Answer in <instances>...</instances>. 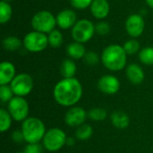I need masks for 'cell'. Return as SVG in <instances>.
I'll list each match as a JSON object with an SVG mask.
<instances>
[{"instance_id": "cell-28", "label": "cell", "mask_w": 153, "mask_h": 153, "mask_svg": "<svg viewBox=\"0 0 153 153\" xmlns=\"http://www.w3.org/2000/svg\"><path fill=\"white\" fill-rule=\"evenodd\" d=\"M13 92L10 86L1 85L0 87V100L2 102H9L13 98Z\"/></svg>"}, {"instance_id": "cell-3", "label": "cell", "mask_w": 153, "mask_h": 153, "mask_svg": "<svg viewBox=\"0 0 153 153\" xmlns=\"http://www.w3.org/2000/svg\"><path fill=\"white\" fill-rule=\"evenodd\" d=\"M22 133L26 143H39L45 136L46 128L40 119L37 117H28L22 122Z\"/></svg>"}, {"instance_id": "cell-30", "label": "cell", "mask_w": 153, "mask_h": 153, "mask_svg": "<svg viewBox=\"0 0 153 153\" xmlns=\"http://www.w3.org/2000/svg\"><path fill=\"white\" fill-rule=\"evenodd\" d=\"M110 30V26L108 22H100L99 23L96 24L95 26V31L99 34V35H106L109 32Z\"/></svg>"}, {"instance_id": "cell-9", "label": "cell", "mask_w": 153, "mask_h": 153, "mask_svg": "<svg viewBox=\"0 0 153 153\" xmlns=\"http://www.w3.org/2000/svg\"><path fill=\"white\" fill-rule=\"evenodd\" d=\"M10 87L15 96L23 97L32 91L33 80L28 74H20L13 78L10 83Z\"/></svg>"}, {"instance_id": "cell-7", "label": "cell", "mask_w": 153, "mask_h": 153, "mask_svg": "<svg viewBox=\"0 0 153 153\" xmlns=\"http://www.w3.org/2000/svg\"><path fill=\"white\" fill-rule=\"evenodd\" d=\"M7 109L12 118L17 122H23L26 118H28L29 104L23 97H13L8 102Z\"/></svg>"}, {"instance_id": "cell-24", "label": "cell", "mask_w": 153, "mask_h": 153, "mask_svg": "<svg viewBox=\"0 0 153 153\" xmlns=\"http://www.w3.org/2000/svg\"><path fill=\"white\" fill-rule=\"evenodd\" d=\"M139 59L140 61L146 65H153V48L147 47L143 48L139 53Z\"/></svg>"}, {"instance_id": "cell-19", "label": "cell", "mask_w": 153, "mask_h": 153, "mask_svg": "<svg viewBox=\"0 0 153 153\" xmlns=\"http://www.w3.org/2000/svg\"><path fill=\"white\" fill-rule=\"evenodd\" d=\"M61 74L64 78H73L76 73V65L71 59H65L61 65Z\"/></svg>"}, {"instance_id": "cell-21", "label": "cell", "mask_w": 153, "mask_h": 153, "mask_svg": "<svg viewBox=\"0 0 153 153\" xmlns=\"http://www.w3.org/2000/svg\"><path fill=\"white\" fill-rule=\"evenodd\" d=\"M93 134V129L89 125H82L78 127V129L75 132V136L78 140L81 141H86L91 137Z\"/></svg>"}, {"instance_id": "cell-37", "label": "cell", "mask_w": 153, "mask_h": 153, "mask_svg": "<svg viewBox=\"0 0 153 153\" xmlns=\"http://www.w3.org/2000/svg\"><path fill=\"white\" fill-rule=\"evenodd\" d=\"M3 1H5V2H7V1H10V0H3Z\"/></svg>"}, {"instance_id": "cell-5", "label": "cell", "mask_w": 153, "mask_h": 153, "mask_svg": "<svg viewBox=\"0 0 153 153\" xmlns=\"http://www.w3.org/2000/svg\"><path fill=\"white\" fill-rule=\"evenodd\" d=\"M56 24V19L48 11H40L37 13L31 20V26L35 31L42 33L51 32L55 30Z\"/></svg>"}, {"instance_id": "cell-33", "label": "cell", "mask_w": 153, "mask_h": 153, "mask_svg": "<svg viewBox=\"0 0 153 153\" xmlns=\"http://www.w3.org/2000/svg\"><path fill=\"white\" fill-rule=\"evenodd\" d=\"M12 139L15 142V143H22V141H24L23 135L22 131H15L12 134Z\"/></svg>"}, {"instance_id": "cell-11", "label": "cell", "mask_w": 153, "mask_h": 153, "mask_svg": "<svg viewBox=\"0 0 153 153\" xmlns=\"http://www.w3.org/2000/svg\"><path fill=\"white\" fill-rule=\"evenodd\" d=\"M87 117L86 111L81 107L71 108L65 114V122L67 126L75 127L84 124Z\"/></svg>"}, {"instance_id": "cell-18", "label": "cell", "mask_w": 153, "mask_h": 153, "mask_svg": "<svg viewBox=\"0 0 153 153\" xmlns=\"http://www.w3.org/2000/svg\"><path fill=\"white\" fill-rule=\"evenodd\" d=\"M111 122L113 126L118 129H125L129 126V117L121 111H116L111 115Z\"/></svg>"}, {"instance_id": "cell-14", "label": "cell", "mask_w": 153, "mask_h": 153, "mask_svg": "<svg viewBox=\"0 0 153 153\" xmlns=\"http://www.w3.org/2000/svg\"><path fill=\"white\" fill-rule=\"evenodd\" d=\"M15 76V67L12 63L4 61L0 64V85H8Z\"/></svg>"}, {"instance_id": "cell-23", "label": "cell", "mask_w": 153, "mask_h": 153, "mask_svg": "<svg viewBox=\"0 0 153 153\" xmlns=\"http://www.w3.org/2000/svg\"><path fill=\"white\" fill-rule=\"evenodd\" d=\"M12 12H13L12 7L7 2L5 1L0 2V22L2 24L9 22L12 16Z\"/></svg>"}, {"instance_id": "cell-13", "label": "cell", "mask_w": 153, "mask_h": 153, "mask_svg": "<svg viewBox=\"0 0 153 153\" xmlns=\"http://www.w3.org/2000/svg\"><path fill=\"white\" fill-rule=\"evenodd\" d=\"M56 19V24L63 30H67L71 27H74L76 23V13L69 9L61 11L57 16Z\"/></svg>"}, {"instance_id": "cell-34", "label": "cell", "mask_w": 153, "mask_h": 153, "mask_svg": "<svg viewBox=\"0 0 153 153\" xmlns=\"http://www.w3.org/2000/svg\"><path fill=\"white\" fill-rule=\"evenodd\" d=\"M75 143V141H74V138H67L66 139V145H68V146H73L74 144Z\"/></svg>"}, {"instance_id": "cell-8", "label": "cell", "mask_w": 153, "mask_h": 153, "mask_svg": "<svg viewBox=\"0 0 153 153\" xmlns=\"http://www.w3.org/2000/svg\"><path fill=\"white\" fill-rule=\"evenodd\" d=\"M48 44V36L39 31H31L26 34L23 39V46L30 52H40L47 48Z\"/></svg>"}, {"instance_id": "cell-22", "label": "cell", "mask_w": 153, "mask_h": 153, "mask_svg": "<svg viewBox=\"0 0 153 153\" xmlns=\"http://www.w3.org/2000/svg\"><path fill=\"white\" fill-rule=\"evenodd\" d=\"M12 124V117L8 110L4 108L0 109V131L2 133L6 132L11 127Z\"/></svg>"}, {"instance_id": "cell-2", "label": "cell", "mask_w": 153, "mask_h": 153, "mask_svg": "<svg viewBox=\"0 0 153 153\" xmlns=\"http://www.w3.org/2000/svg\"><path fill=\"white\" fill-rule=\"evenodd\" d=\"M126 55L123 47L119 45H110L103 50L101 61L106 68L110 71L117 72L126 66Z\"/></svg>"}, {"instance_id": "cell-27", "label": "cell", "mask_w": 153, "mask_h": 153, "mask_svg": "<svg viewBox=\"0 0 153 153\" xmlns=\"http://www.w3.org/2000/svg\"><path fill=\"white\" fill-rule=\"evenodd\" d=\"M123 48L127 55H134L140 49V43L136 39H129L125 43Z\"/></svg>"}, {"instance_id": "cell-35", "label": "cell", "mask_w": 153, "mask_h": 153, "mask_svg": "<svg viewBox=\"0 0 153 153\" xmlns=\"http://www.w3.org/2000/svg\"><path fill=\"white\" fill-rule=\"evenodd\" d=\"M146 3L150 7L153 8V0H146Z\"/></svg>"}, {"instance_id": "cell-31", "label": "cell", "mask_w": 153, "mask_h": 153, "mask_svg": "<svg viewBox=\"0 0 153 153\" xmlns=\"http://www.w3.org/2000/svg\"><path fill=\"white\" fill-rule=\"evenodd\" d=\"M71 4L76 9H85L91 6L93 0H70Z\"/></svg>"}, {"instance_id": "cell-29", "label": "cell", "mask_w": 153, "mask_h": 153, "mask_svg": "<svg viewBox=\"0 0 153 153\" xmlns=\"http://www.w3.org/2000/svg\"><path fill=\"white\" fill-rule=\"evenodd\" d=\"M84 62L89 65H95L99 63L100 61V57H99V55L96 53V52H93V51H89V52H86L84 57Z\"/></svg>"}, {"instance_id": "cell-32", "label": "cell", "mask_w": 153, "mask_h": 153, "mask_svg": "<svg viewBox=\"0 0 153 153\" xmlns=\"http://www.w3.org/2000/svg\"><path fill=\"white\" fill-rule=\"evenodd\" d=\"M41 151L42 148L39 143H29L24 149L25 153H41Z\"/></svg>"}, {"instance_id": "cell-1", "label": "cell", "mask_w": 153, "mask_h": 153, "mask_svg": "<svg viewBox=\"0 0 153 153\" xmlns=\"http://www.w3.org/2000/svg\"><path fill=\"white\" fill-rule=\"evenodd\" d=\"M53 95L59 105L72 107L81 100L82 87L76 78H64L56 84Z\"/></svg>"}, {"instance_id": "cell-26", "label": "cell", "mask_w": 153, "mask_h": 153, "mask_svg": "<svg viewBox=\"0 0 153 153\" xmlns=\"http://www.w3.org/2000/svg\"><path fill=\"white\" fill-rule=\"evenodd\" d=\"M89 117L94 121H103L107 117V111L102 108H95L90 110Z\"/></svg>"}, {"instance_id": "cell-25", "label": "cell", "mask_w": 153, "mask_h": 153, "mask_svg": "<svg viewBox=\"0 0 153 153\" xmlns=\"http://www.w3.org/2000/svg\"><path fill=\"white\" fill-rule=\"evenodd\" d=\"M48 39V44L52 48H59L63 44V40H64L62 33L57 30H54L51 32H49Z\"/></svg>"}, {"instance_id": "cell-20", "label": "cell", "mask_w": 153, "mask_h": 153, "mask_svg": "<svg viewBox=\"0 0 153 153\" xmlns=\"http://www.w3.org/2000/svg\"><path fill=\"white\" fill-rule=\"evenodd\" d=\"M2 43H3V47L8 51L18 50L22 46L21 39H19L17 37H14V36H9L5 38Z\"/></svg>"}, {"instance_id": "cell-15", "label": "cell", "mask_w": 153, "mask_h": 153, "mask_svg": "<svg viewBox=\"0 0 153 153\" xmlns=\"http://www.w3.org/2000/svg\"><path fill=\"white\" fill-rule=\"evenodd\" d=\"M91 12L97 19L106 18L109 13V4L108 0H93L91 4Z\"/></svg>"}, {"instance_id": "cell-17", "label": "cell", "mask_w": 153, "mask_h": 153, "mask_svg": "<svg viewBox=\"0 0 153 153\" xmlns=\"http://www.w3.org/2000/svg\"><path fill=\"white\" fill-rule=\"evenodd\" d=\"M66 52H67V55L74 59L83 58L86 54V50H85V48L82 45V43L76 42V41L70 43L67 46Z\"/></svg>"}, {"instance_id": "cell-12", "label": "cell", "mask_w": 153, "mask_h": 153, "mask_svg": "<svg viewBox=\"0 0 153 153\" xmlns=\"http://www.w3.org/2000/svg\"><path fill=\"white\" fill-rule=\"evenodd\" d=\"M98 89L105 94H116L120 89V82L114 75H104L98 82Z\"/></svg>"}, {"instance_id": "cell-36", "label": "cell", "mask_w": 153, "mask_h": 153, "mask_svg": "<svg viewBox=\"0 0 153 153\" xmlns=\"http://www.w3.org/2000/svg\"><path fill=\"white\" fill-rule=\"evenodd\" d=\"M16 153H25L24 152H16Z\"/></svg>"}, {"instance_id": "cell-6", "label": "cell", "mask_w": 153, "mask_h": 153, "mask_svg": "<svg viewBox=\"0 0 153 153\" xmlns=\"http://www.w3.org/2000/svg\"><path fill=\"white\" fill-rule=\"evenodd\" d=\"M95 32L94 24L86 19H82L72 28V37L76 42L85 43L89 41Z\"/></svg>"}, {"instance_id": "cell-16", "label": "cell", "mask_w": 153, "mask_h": 153, "mask_svg": "<svg viewBox=\"0 0 153 153\" xmlns=\"http://www.w3.org/2000/svg\"><path fill=\"white\" fill-rule=\"evenodd\" d=\"M126 76L133 84H140L144 80V72L137 64H130L126 68Z\"/></svg>"}, {"instance_id": "cell-4", "label": "cell", "mask_w": 153, "mask_h": 153, "mask_svg": "<svg viewBox=\"0 0 153 153\" xmlns=\"http://www.w3.org/2000/svg\"><path fill=\"white\" fill-rule=\"evenodd\" d=\"M66 134L62 129L51 128L45 134L43 138V146L48 152H57L66 144Z\"/></svg>"}, {"instance_id": "cell-10", "label": "cell", "mask_w": 153, "mask_h": 153, "mask_svg": "<svg viewBox=\"0 0 153 153\" xmlns=\"http://www.w3.org/2000/svg\"><path fill=\"white\" fill-rule=\"evenodd\" d=\"M144 20L140 14H131L126 22V30L132 38L140 37L144 30Z\"/></svg>"}]
</instances>
